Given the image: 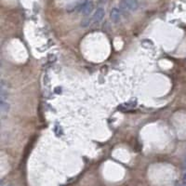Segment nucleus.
<instances>
[{
  "instance_id": "1",
  "label": "nucleus",
  "mask_w": 186,
  "mask_h": 186,
  "mask_svg": "<svg viewBox=\"0 0 186 186\" xmlns=\"http://www.w3.org/2000/svg\"><path fill=\"white\" fill-rule=\"evenodd\" d=\"M139 1L138 0H121L119 3V7L123 10L127 11H136L139 8Z\"/></svg>"
},
{
  "instance_id": "5",
  "label": "nucleus",
  "mask_w": 186,
  "mask_h": 186,
  "mask_svg": "<svg viewBox=\"0 0 186 186\" xmlns=\"http://www.w3.org/2000/svg\"><path fill=\"white\" fill-rule=\"evenodd\" d=\"M10 105L8 101L0 100V111L2 114H8L9 112Z\"/></svg>"
},
{
  "instance_id": "8",
  "label": "nucleus",
  "mask_w": 186,
  "mask_h": 186,
  "mask_svg": "<svg viewBox=\"0 0 186 186\" xmlns=\"http://www.w3.org/2000/svg\"><path fill=\"white\" fill-rule=\"evenodd\" d=\"M183 167H184L186 168V159H185V161H184V163H183Z\"/></svg>"
},
{
  "instance_id": "10",
  "label": "nucleus",
  "mask_w": 186,
  "mask_h": 186,
  "mask_svg": "<svg viewBox=\"0 0 186 186\" xmlns=\"http://www.w3.org/2000/svg\"><path fill=\"white\" fill-rule=\"evenodd\" d=\"M8 186H9V185H8Z\"/></svg>"
},
{
  "instance_id": "7",
  "label": "nucleus",
  "mask_w": 186,
  "mask_h": 186,
  "mask_svg": "<svg viewBox=\"0 0 186 186\" xmlns=\"http://www.w3.org/2000/svg\"><path fill=\"white\" fill-rule=\"evenodd\" d=\"M183 183H186V173L183 175Z\"/></svg>"
},
{
  "instance_id": "3",
  "label": "nucleus",
  "mask_w": 186,
  "mask_h": 186,
  "mask_svg": "<svg viewBox=\"0 0 186 186\" xmlns=\"http://www.w3.org/2000/svg\"><path fill=\"white\" fill-rule=\"evenodd\" d=\"M121 10L117 8H113L110 11V19L114 24H118L121 21Z\"/></svg>"
},
{
  "instance_id": "9",
  "label": "nucleus",
  "mask_w": 186,
  "mask_h": 186,
  "mask_svg": "<svg viewBox=\"0 0 186 186\" xmlns=\"http://www.w3.org/2000/svg\"><path fill=\"white\" fill-rule=\"evenodd\" d=\"M183 186H186V183H184V185H183Z\"/></svg>"
},
{
  "instance_id": "4",
  "label": "nucleus",
  "mask_w": 186,
  "mask_h": 186,
  "mask_svg": "<svg viewBox=\"0 0 186 186\" xmlns=\"http://www.w3.org/2000/svg\"><path fill=\"white\" fill-rule=\"evenodd\" d=\"M104 15H105V10L104 8H98L96 9V11L94 12L93 16H92V20H93V23L95 24H99L101 23L104 18Z\"/></svg>"
},
{
  "instance_id": "6",
  "label": "nucleus",
  "mask_w": 186,
  "mask_h": 186,
  "mask_svg": "<svg viewBox=\"0 0 186 186\" xmlns=\"http://www.w3.org/2000/svg\"><path fill=\"white\" fill-rule=\"evenodd\" d=\"M91 23H93L92 18H88V17H86L84 20H82V21H81L80 25H81L82 27H84V28H86V27L89 26V25L91 24Z\"/></svg>"
},
{
  "instance_id": "2",
  "label": "nucleus",
  "mask_w": 186,
  "mask_h": 186,
  "mask_svg": "<svg viewBox=\"0 0 186 186\" xmlns=\"http://www.w3.org/2000/svg\"><path fill=\"white\" fill-rule=\"evenodd\" d=\"M93 9H94V4H93V2L88 0V1H86V2L81 6V8H80V12H81L84 16L88 17V16H89V15L91 14V12L93 11Z\"/></svg>"
}]
</instances>
